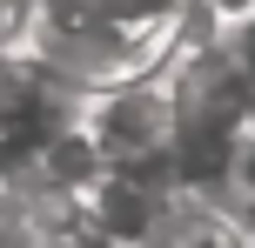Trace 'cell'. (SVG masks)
Returning <instances> with one entry per match:
<instances>
[{"instance_id":"1","label":"cell","mask_w":255,"mask_h":248,"mask_svg":"<svg viewBox=\"0 0 255 248\" xmlns=\"http://www.w3.org/2000/svg\"><path fill=\"white\" fill-rule=\"evenodd\" d=\"M81 128L101 148L108 168H168V87L115 81V87L81 114Z\"/></svg>"},{"instance_id":"2","label":"cell","mask_w":255,"mask_h":248,"mask_svg":"<svg viewBox=\"0 0 255 248\" xmlns=\"http://www.w3.org/2000/svg\"><path fill=\"white\" fill-rule=\"evenodd\" d=\"M229 34H235V40H229V54H235V67H242V74L255 81V13H249V20H235Z\"/></svg>"},{"instance_id":"3","label":"cell","mask_w":255,"mask_h":248,"mask_svg":"<svg viewBox=\"0 0 255 248\" xmlns=\"http://www.w3.org/2000/svg\"><path fill=\"white\" fill-rule=\"evenodd\" d=\"M202 7L215 13L222 27H235V20H249V13H255V0H202Z\"/></svg>"}]
</instances>
